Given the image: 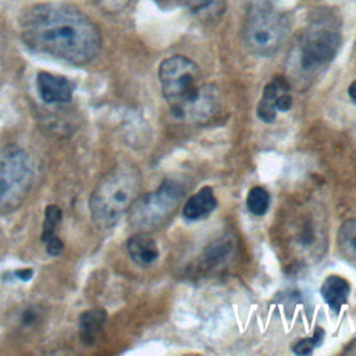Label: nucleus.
Masks as SVG:
<instances>
[{"label":"nucleus","mask_w":356,"mask_h":356,"mask_svg":"<svg viewBox=\"0 0 356 356\" xmlns=\"http://www.w3.org/2000/svg\"><path fill=\"white\" fill-rule=\"evenodd\" d=\"M32 274H33L32 268H19V270H15V271L13 273V275H14L15 278L21 280V281H28V280L32 277Z\"/></svg>","instance_id":"5701e85b"},{"label":"nucleus","mask_w":356,"mask_h":356,"mask_svg":"<svg viewBox=\"0 0 356 356\" xmlns=\"http://www.w3.org/2000/svg\"><path fill=\"white\" fill-rule=\"evenodd\" d=\"M39 95L44 103H67L72 97L74 85L64 76L50 72H39L36 78Z\"/></svg>","instance_id":"1a4fd4ad"},{"label":"nucleus","mask_w":356,"mask_h":356,"mask_svg":"<svg viewBox=\"0 0 356 356\" xmlns=\"http://www.w3.org/2000/svg\"><path fill=\"white\" fill-rule=\"evenodd\" d=\"M44 243H46V252H47L50 256H58V254H61V252L64 250V243H63V241H61L57 235L51 236V238L47 239Z\"/></svg>","instance_id":"412c9836"},{"label":"nucleus","mask_w":356,"mask_h":356,"mask_svg":"<svg viewBox=\"0 0 356 356\" xmlns=\"http://www.w3.org/2000/svg\"><path fill=\"white\" fill-rule=\"evenodd\" d=\"M292 107V97L285 92L275 99V108L280 111H288Z\"/></svg>","instance_id":"4be33fe9"},{"label":"nucleus","mask_w":356,"mask_h":356,"mask_svg":"<svg viewBox=\"0 0 356 356\" xmlns=\"http://www.w3.org/2000/svg\"><path fill=\"white\" fill-rule=\"evenodd\" d=\"M63 218V211L56 204H49L44 210L43 228H42V242L44 243L47 239L56 235V229L60 225Z\"/></svg>","instance_id":"a211bd4d"},{"label":"nucleus","mask_w":356,"mask_h":356,"mask_svg":"<svg viewBox=\"0 0 356 356\" xmlns=\"http://www.w3.org/2000/svg\"><path fill=\"white\" fill-rule=\"evenodd\" d=\"M348 93H349L350 99L356 102V81H353V82L350 83V86H349V89H348Z\"/></svg>","instance_id":"393cba45"},{"label":"nucleus","mask_w":356,"mask_h":356,"mask_svg":"<svg viewBox=\"0 0 356 356\" xmlns=\"http://www.w3.org/2000/svg\"><path fill=\"white\" fill-rule=\"evenodd\" d=\"M106 318L107 314L103 309H90L81 313L78 318L79 338L85 345L90 346L99 339L100 334L103 332Z\"/></svg>","instance_id":"4468645a"},{"label":"nucleus","mask_w":356,"mask_h":356,"mask_svg":"<svg viewBox=\"0 0 356 356\" xmlns=\"http://www.w3.org/2000/svg\"><path fill=\"white\" fill-rule=\"evenodd\" d=\"M341 33L337 21L323 18L313 22L305 32L300 43L299 63L303 71H316L327 65L337 54Z\"/></svg>","instance_id":"423d86ee"},{"label":"nucleus","mask_w":356,"mask_h":356,"mask_svg":"<svg viewBox=\"0 0 356 356\" xmlns=\"http://www.w3.org/2000/svg\"><path fill=\"white\" fill-rule=\"evenodd\" d=\"M188 10L203 22L217 21L225 11V0H184Z\"/></svg>","instance_id":"2eb2a0df"},{"label":"nucleus","mask_w":356,"mask_h":356,"mask_svg":"<svg viewBox=\"0 0 356 356\" xmlns=\"http://www.w3.org/2000/svg\"><path fill=\"white\" fill-rule=\"evenodd\" d=\"M218 106L217 88L211 83H203L199 92L182 106L171 108V114L179 120L203 121L207 120Z\"/></svg>","instance_id":"6e6552de"},{"label":"nucleus","mask_w":356,"mask_h":356,"mask_svg":"<svg viewBox=\"0 0 356 356\" xmlns=\"http://www.w3.org/2000/svg\"><path fill=\"white\" fill-rule=\"evenodd\" d=\"M228 252H229V243L225 242V241H217L216 243H213V245L209 246L206 256H207L209 260L218 261V260H221L222 257H225Z\"/></svg>","instance_id":"aec40b11"},{"label":"nucleus","mask_w":356,"mask_h":356,"mask_svg":"<svg viewBox=\"0 0 356 356\" xmlns=\"http://www.w3.org/2000/svg\"><path fill=\"white\" fill-rule=\"evenodd\" d=\"M320 292L330 309L334 313H339L349 298L350 285L345 278L339 275H330L324 280Z\"/></svg>","instance_id":"ddd939ff"},{"label":"nucleus","mask_w":356,"mask_h":356,"mask_svg":"<svg viewBox=\"0 0 356 356\" xmlns=\"http://www.w3.org/2000/svg\"><path fill=\"white\" fill-rule=\"evenodd\" d=\"M140 188V174L129 164L110 170L96 185L89 199V211L99 228L113 227L127 213Z\"/></svg>","instance_id":"f03ea898"},{"label":"nucleus","mask_w":356,"mask_h":356,"mask_svg":"<svg viewBox=\"0 0 356 356\" xmlns=\"http://www.w3.org/2000/svg\"><path fill=\"white\" fill-rule=\"evenodd\" d=\"M338 248L349 261L356 263V218L346 220L339 227Z\"/></svg>","instance_id":"dca6fc26"},{"label":"nucleus","mask_w":356,"mask_h":356,"mask_svg":"<svg viewBox=\"0 0 356 356\" xmlns=\"http://www.w3.org/2000/svg\"><path fill=\"white\" fill-rule=\"evenodd\" d=\"M127 250L132 261L140 267L150 266L159 257V248L146 232L132 235L127 242Z\"/></svg>","instance_id":"9b49d317"},{"label":"nucleus","mask_w":356,"mask_h":356,"mask_svg":"<svg viewBox=\"0 0 356 356\" xmlns=\"http://www.w3.org/2000/svg\"><path fill=\"white\" fill-rule=\"evenodd\" d=\"M217 207V199L210 186H203L195 195H192L184 204L182 216L188 221L202 220L210 216Z\"/></svg>","instance_id":"9d476101"},{"label":"nucleus","mask_w":356,"mask_h":356,"mask_svg":"<svg viewBox=\"0 0 356 356\" xmlns=\"http://www.w3.org/2000/svg\"><path fill=\"white\" fill-rule=\"evenodd\" d=\"M21 39L33 51L82 65L102 49L97 25L79 8L64 3H42L21 18Z\"/></svg>","instance_id":"f257e3e1"},{"label":"nucleus","mask_w":356,"mask_h":356,"mask_svg":"<svg viewBox=\"0 0 356 356\" xmlns=\"http://www.w3.org/2000/svg\"><path fill=\"white\" fill-rule=\"evenodd\" d=\"M289 19L285 13L270 6H253L243 22L246 47L257 56L274 54L289 33Z\"/></svg>","instance_id":"20e7f679"},{"label":"nucleus","mask_w":356,"mask_h":356,"mask_svg":"<svg viewBox=\"0 0 356 356\" xmlns=\"http://www.w3.org/2000/svg\"><path fill=\"white\" fill-rule=\"evenodd\" d=\"M323 337H324V331H323L320 327H317V328L314 330V334H313L310 338L299 339V341L293 345L292 350H293L296 355H300V356H302V355H309V353L313 352V349H314L316 346H318V345L321 343Z\"/></svg>","instance_id":"6ab92c4d"},{"label":"nucleus","mask_w":356,"mask_h":356,"mask_svg":"<svg viewBox=\"0 0 356 356\" xmlns=\"http://www.w3.org/2000/svg\"><path fill=\"white\" fill-rule=\"evenodd\" d=\"M99 1H102L104 6H107L110 8H118V7L124 6V3L127 0H99Z\"/></svg>","instance_id":"b1692460"},{"label":"nucleus","mask_w":356,"mask_h":356,"mask_svg":"<svg viewBox=\"0 0 356 356\" xmlns=\"http://www.w3.org/2000/svg\"><path fill=\"white\" fill-rule=\"evenodd\" d=\"M33 182L31 156L17 143L0 146V214L13 213L26 199Z\"/></svg>","instance_id":"7ed1b4c3"},{"label":"nucleus","mask_w":356,"mask_h":356,"mask_svg":"<svg viewBox=\"0 0 356 356\" xmlns=\"http://www.w3.org/2000/svg\"><path fill=\"white\" fill-rule=\"evenodd\" d=\"M182 196V186L172 179H164L154 192L138 196L128 210L132 228L139 232L157 228L175 210Z\"/></svg>","instance_id":"39448f33"},{"label":"nucleus","mask_w":356,"mask_h":356,"mask_svg":"<svg viewBox=\"0 0 356 356\" xmlns=\"http://www.w3.org/2000/svg\"><path fill=\"white\" fill-rule=\"evenodd\" d=\"M289 90V83L284 76H274L270 83L264 86L261 100L257 106V117L263 122H273L277 115V108H275V99L280 95V92H288Z\"/></svg>","instance_id":"f8f14e48"},{"label":"nucleus","mask_w":356,"mask_h":356,"mask_svg":"<svg viewBox=\"0 0 356 356\" xmlns=\"http://www.w3.org/2000/svg\"><path fill=\"white\" fill-rule=\"evenodd\" d=\"M161 90L170 107H177L197 93L200 71L195 61L185 56H171L159 67Z\"/></svg>","instance_id":"0eeeda50"},{"label":"nucleus","mask_w":356,"mask_h":356,"mask_svg":"<svg viewBox=\"0 0 356 356\" xmlns=\"http://www.w3.org/2000/svg\"><path fill=\"white\" fill-rule=\"evenodd\" d=\"M246 206L248 210L254 216L266 214L270 206V193L261 186L252 188L246 197Z\"/></svg>","instance_id":"f3484780"}]
</instances>
